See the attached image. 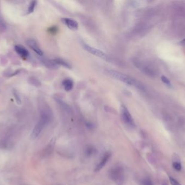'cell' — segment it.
<instances>
[{
    "label": "cell",
    "instance_id": "30bf717a",
    "mask_svg": "<svg viewBox=\"0 0 185 185\" xmlns=\"http://www.w3.org/2000/svg\"><path fill=\"white\" fill-rule=\"evenodd\" d=\"M97 153V149L92 145H88L85 149V155L87 157H91Z\"/></svg>",
    "mask_w": 185,
    "mask_h": 185
},
{
    "label": "cell",
    "instance_id": "ba28073f",
    "mask_svg": "<svg viewBox=\"0 0 185 185\" xmlns=\"http://www.w3.org/2000/svg\"><path fill=\"white\" fill-rule=\"evenodd\" d=\"M27 45L31 49H33L35 52H36L39 55H42L43 54V52L42 50L40 49V47L37 45L36 41L33 40H29L27 41Z\"/></svg>",
    "mask_w": 185,
    "mask_h": 185
},
{
    "label": "cell",
    "instance_id": "5b68a950",
    "mask_svg": "<svg viewBox=\"0 0 185 185\" xmlns=\"http://www.w3.org/2000/svg\"><path fill=\"white\" fill-rule=\"evenodd\" d=\"M83 47L87 52H88L89 53H91L92 54L95 55L97 57L102 58V59H105V60H108L109 59L108 55L107 54H106L105 52H103L101 50L97 49L94 47H93L91 46L88 45H86V44L83 45Z\"/></svg>",
    "mask_w": 185,
    "mask_h": 185
},
{
    "label": "cell",
    "instance_id": "9c48e42d",
    "mask_svg": "<svg viewBox=\"0 0 185 185\" xmlns=\"http://www.w3.org/2000/svg\"><path fill=\"white\" fill-rule=\"evenodd\" d=\"M15 51L22 58H26L29 55V52L25 47L21 46H16L15 47Z\"/></svg>",
    "mask_w": 185,
    "mask_h": 185
},
{
    "label": "cell",
    "instance_id": "52a82bcc",
    "mask_svg": "<svg viewBox=\"0 0 185 185\" xmlns=\"http://www.w3.org/2000/svg\"><path fill=\"white\" fill-rule=\"evenodd\" d=\"M61 21L69 29L73 31H76L78 29L79 25L76 21L69 18H63L61 19Z\"/></svg>",
    "mask_w": 185,
    "mask_h": 185
},
{
    "label": "cell",
    "instance_id": "d6986e66",
    "mask_svg": "<svg viewBox=\"0 0 185 185\" xmlns=\"http://www.w3.org/2000/svg\"><path fill=\"white\" fill-rule=\"evenodd\" d=\"M13 94H14V95L15 98L16 99L17 103L19 104H21V100H20L19 95H18V94H17V92H16V91H14Z\"/></svg>",
    "mask_w": 185,
    "mask_h": 185
},
{
    "label": "cell",
    "instance_id": "6da1fadb",
    "mask_svg": "<svg viewBox=\"0 0 185 185\" xmlns=\"http://www.w3.org/2000/svg\"><path fill=\"white\" fill-rule=\"evenodd\" d=\"M109 178L117 185H123L125 181V174L123 166L115 165L109 171Z\"/></svg>",
    "mask_w": 185,
    "mask_h": 185
},
{
    "label": "cell",
    "instance_id": "ffe728a7",
    "mask_svg": "<svg viewBox=\"0 0 185 185\" xmlns=\"http://www.w3.org/2000/svg\"><path fill=\"white\" fill-rule=\"evenodd\" d=\"M162 185H167V184H163Z\"/></svg>",
    "mask_w": 185,
    "mask_h": 185
},
{
    "label": "cell",
    "instance_id": "2e32d148",
    "mask_svg": "<svg viewBox=\"0 0 185 185\" xmlns=\"http://www.w3.org/2000/svg\"><path fill=\"white\" fill-rule=\"evenodd\" d=\"M36 4V1H32L30 4V6L28 8V13H31L33 12L34 10Z\"/></svg>",
    "mask_w": 185,
    "mask_h": 185
},
{
    "label": "cell",
    "instance_id": "7a4b0ae2",
    "mask_svg": "<svg viewBox=\"0 0 185 185\" xmlns=\"http://www.w3.org/2000/svg\"><path fill=\"white\" fill-rule=\"evenodd\" d=\"M107 73L108 75H109L112 77L117 80H119L125 84L131 85V86H134L137 87H139V84L138 83V82L133 78L129 77V75H126L123 73L118 72L115 70H111V69L108 70Z\"/></svg>",
    "mask_w": 185,
    "mask_h": 185
},
{
    "label": "cell",
    "instance_id": "8fae6325",
    "mask_svg": "<svg viewBox=\"0 0 185 185\" xmlns=\"http://www.w3.org/2000/svg\"><path fill=\"white\" fill-rule=\"evenodd\" d=\"M62 85L65 91H70L73 88L74 83L71 79H66L63 81Z\"/></svg>",
    "mask_w": 185,
    "mask_h": 185
},
{
    "label": "cell",
    "instance_id": "7c38bea8",
    "mask_svg": "<svg viewBox=\"0 0 185 185\" xmlns=\"http://www.w3.org/2000/svg\"><path fill=\"white\" fill-rule=\"evenodd\" d=\"M55 143V139H52L45 149L44 153L45 155H49L52 153L53 151L54 150Z\"/></svg>",
    "mask_w": 185,
    "mask_h": 185
},
{
    "label": "cell",
    "instance_id": "9a60e30c",
    "mask_svg": "<svg viewBox=\"0 0 185 185\" xmlns=\"http://www.w3.org/2000/svg\"><path fill=\"white\" fill-rule=\"evenodd\" d=\"M161 80H162V82L163 83H165L166 85H167L168 87H172L171 81H169V80L166 77L164 76V75H162L161 77Z\"/></svg>",
    "mask_w": 185,
    "mask_h": 185
},
{
    "label": "cell",
    "instance_id": "277c9868",
    "mask_svg": "<svg viewBox=\"0 0 185 185\" xmlns=\"http://www.w3.org/2000/svg\"><path fill=\"white\" fill-rule=\"evenodd\" d=\"M121 117L123 122L128 127L130 128H134L135 127V123L133 119L131 114L129 112L127 107L123 105L121 107Z\"/></svg>",
    "mask_w": 185,
    "mask_h": 185
},
{
    "label": "cell",
    "instance_id": "8992f818",
    "mask_svg": "<svg viewBox=\"0 0 185 185\" xmlns=\"http://www.w3.org/2000/svg\"><path fill=\"white\" fill-rule=\"evenodd\" d=\"M111 153H109L108 151L106 152L104 154V155H103L102 159L100 160V161L98 163V165L96 166L94 171L95 172H97L101 171L105 166V165L107 164L108 160L111 158Z\"/></svg>",
    "mask_w": 185,
    "mask_h": 185
},
{
    "label": "cell",
    "instance_id": "e0dca14e",
    "mask_svg": "<svg viewBox=\"0 0 185 185\" xmlns=\"http://www.w3.org/2000/svg\"><path fill=\"white\" fill-rule=\"evenodd\" d=\"M169 181L172 185H181L179 182L172 177H169Z\"/></svg>",
    "mask_w": 185,
    "mask_h": 185
},
{
    "label": "cell",
    "instance_id": "5bb4252c",
    "mask_svg": "<svg viewBox=\"0 0 185 185\" xmlns=\"http://www.w3.org/2000/svg\"><path fill=\"white\" fill-rule=\"evenodd\" d=\"M173 168L177 171H180L182 169V166L181 165L180 162L175 161L172 164Z\"/></svg>",
    "mask_w": 185,
    "mask_h": 185
},
{
    "label": "cell",
    "instance_id": "ac0fdd59",
    "mask_svg": "<svg viewBox=\"0 0 185 185\" xmlns=\"http://www.w3.org/2000/svg\"><path fill=\"white\" fill-rule=\"evenodd\" d=\"M142 184H143V185H153V184L152 181V180L149 179H148V178L143 180Z\"/></svg>",
    "mask_w": 185,
    "mask_h": 185
},
{
    "label": "cell",
    "instance_id": "4fadbf2b",
    "mask_svg": "<svg viewBox=\"0 0 185 185\" xmlns=\"http://www.w3.org/2000/svg\"><path fill=\"white\" fill-rule=\"evenodd\" d=\"M52 61L53 62L54 64H56V65H61V66L65 67H67V68H68V69H70V68H71L70 65H69L67 62H66L65 61L63 60L62 59H56L53 60Z\"/></svg>",
    "mask_w": 185,
    "mask_h": 185
},
{
    "label": "cell",
    "instance_id": "3957f363",
    "mask_svg": "<svg viewBox=\"0 0 185 185\" xmlns=\"http://www.w3.org/2000/svg\"><path fill=\"white\" fill-rule=\"evenodd\" d=\"M50 120V116L47 113H43L40 117V120L35 125L31 134L32 139H35L40 135L44 128Z\"/></svg>",
    "mask_w": 185,
    "mask_h": 185
}]
</instances>
